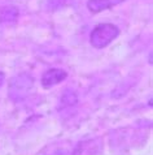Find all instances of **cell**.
Returning <instances> with one entry per match:
<instances>
[{
  "instance_id": "9c48e42d",
  "label": "cell",
  "mask_w": 153,
  "mask_h": 155,
  "mask_svg": "<svg viewBox=\"0 0 153 155\" xmlns=\"http://www.w3.org/2000/svg\"><path fill=\"white\" fill-rule=\"evenodd\" d=\"M53 155H65V151H56Z\"/></svg>"
},
{
  "instance_id": "7a4b0ae2",
  "label": "cell",
  "mask_w": 153,
  "mask_h": 155,
  "mask_svg": "<svg viewBox=\"0 0 153 155\" xmlns=\"http://www.w3.org/2000/svg\"><path fill=\"white\" fill-rule=\"evenodd\" d=\"M33 85H34V80L29 74L22 73V74L13 77L9 82V87H8L9 98L13 102L22 101V99H25L29 95L30 90L33 89Z\"/></svg>"
},
{
  "instance_id": "5b68a950",
  "label": "cell",
  "mask_w": 153,
  "mask_h": 155,
  "mask_svg": "<svg viewBox=\"0 0 153 155\" xmlns=\"http://www.w3.org/2000/svg\"><path fill=\"white\" fill-rule=\"evenodd\" d=\"M18 17V9L16 7H7L0 13V20L3 22H13Z\"/></svg>"
},
{
  "instance_id": "ba28073f",
  "label": "cell",
  "mask_w": 153,
  "mask_h": 155,
  "mask_svg": "<svg viewBox=\"0 0 153 155\" xmlns=\"http://www.w3.org/2000/svg\"><path fill=\"white\" fill-rule=\"evenodd\" d=\"M3 82H4V73L0 72V86L3 85Z\"/></svg>"
},
{
  "instance_id": "52a82bcc",
  "label": "cell",
  "mask_w": 153,
  "mask_h": 155,
  "mask_svg": "<svg viewBox=\"0 0 153 155\" xmlns=\"http://www.w3.org/2000/svg\"><path fill=\"white\" fill-rule=\"evenodd\" d=\"M62 102L65 103L66 106H73V104H75V103H76V97H75V94H74V93H66V94H64Z\"/></svg>"
},
{
  "instance_id": "3957f363",
  "label": "cell",
  "mask_w": 153,
  "mask_h": 155,
  "mask_svg": "<svg viewBox=\"0 0 153 155\" xmlns=\"http://www.w3.org/2000/svg\"><path fill=\"white\" fill-rule=\"evenodd\" d=\"M67 77V73L60 69V68H52V69H48L47 71L43 77H42V86L45 89H49V87H53L55 85L62 82Z\"/></svg>"
},
{
  "instance_id": "6da1fadb",
  "label": "cell",
  "mask_w": 153,
  "mask_h": 155,
  "mask_svg": "<svg viewBox=\"0 0 153 155\" xmlns=\"http://www.w3.org/2000/svg\"><path fill=\"white\" fill-rule=\"evenodd\" d=\"M120 35V29L113 24H99L92 30L90 42L95 48H104Z\"/></svg>"
},
{
  "instance_id": "277c9868",
  "label": "cell",
  "mask_w": 153,
  "mask_h": 155,
  "mask_svg": "<svg viewBox=\"0 0 153 155\" xmlns=\"http://www.w3.org/2000/svg\"><path fill=\"white\" fill-rule=\"evenodd\" d=\"M125 0H88L87 8L92 13H99V12L110 9V8L123 3Z\"/></svg>"
},
{
  "instance_id": "8992f818",
  "label": "cell",
  "mask_w": 153,
  "mask_h": 155,
  "mask_svg": "<svg viewBox=\"0 0 153 155\" xmlns=\"http://www.w3.org/2000/svg\"><path fill=\"white\" fill-rule=\"evenodd\" d=\"M66 4H69V0H48L49 9H57V8L65 7Z\"/></svg>"
}]
</instances>
